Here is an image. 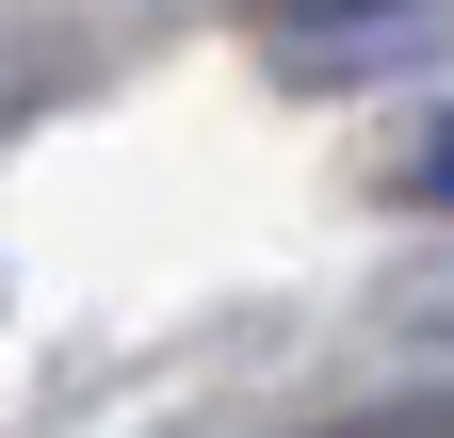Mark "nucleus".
<instances>
[{
  "instance_id": "f257e3e1",
  "label": "nucleus",
  "mask_w": 454,
  "mask_h": 438,
  "mask_svg": "<svg viewBox=\"0 0 454 438\" xmlns=\"http://www.w3.org/2000/svg\"><path fill=\"white\" fill-rule=\"evenodd\" d=\"M438 33V0H276V49L325 82H357V66H406V49Z\"/></svg>"
},
{
  "instance_id": "f03ea898",
  "label": "nucleus",
  "mask_w": 454,
  "mask_h": 438,
  "mask_svg": "<svg viewBox=\"0 0 454 438\" xmlns=\"http://www.w3.org/2000/svg\"><path fill=\"white\" fill-rule=\"evenodd\" d=\"M406 438H454V406H438V422H406Z\"/></svg>"
}]
</instances>
